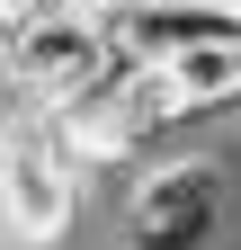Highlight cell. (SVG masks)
<instances>
[{"mask_svg":"<svg viewBox=\"0 0 241 250\" xmlns=\"http://www.w3.org/2000/svg\"><path fill=\"white\" fill-rule=\"evenodd\" d=\"M232 179L215 152H170V161L125 179V241L134 250H205L232 224Z\"/></svg>","mask_w":241,"mask_h":250,"instance_id":"6da1fadb","label":"cell"},{"mask_svg":"<svg viewBox=\"0 0 241 250\" xmlns=\"http://www.w3.org/2000/svg\"><path fill=\"white\" fill-rule=\"evenodd\" d=\"M72 214H80V170H63L54 152H0V224L27 250L63 241Z\"/></svg>","mask_w":241,"mask_h":250,"instance_id":"7a4b0ae2","label":"cell"},{"mask_svg":"<svg viewBox=\"0 0 241 250\" xmlns=\"http://www.w3.org/2000/svg\"><path fill=\"white\" fill-rule=\"evenodd\" d=\"M99 9H72V18H36V27H9V62L0 72L27 81V89H45V99H63V89L99 62Z\"/></svg>","mask_w":241,"mask_h":250,"instance_id":"3957f363","label":"cell"},{"mask_svg":"<svg viewBox=\"0 0 241 250\" xmlns=\"http://www.w3.org/2000/svg\"><path fill=\"white\" fill-rule=\"evenodd\" d=\"M72 9H89V0H0V18H9V27H36V18H72Z\"/></svg>","mask_w":241,"mask_h":250,"instance_id":"277c9868","label":"cell"}]
</instances>
